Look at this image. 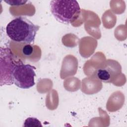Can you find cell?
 I'll return each mask as SVG.
<instances>
[{
    "label": "cell",
    "mask_w": 127,
    "mask_h": 127,
    "mask_svg": "<svg viewBox=\"0 0 127 127\" xmlns=\"http://www.w3.org/2000/svg\"><path fill=\"white\" fill-rule=\"evenodd\" d=\"M39 28V26L34 24L26 17L19 16L8 23L6 32L11 40L26 45L34 42Z\"/></svg>",
    "instance_id": "cell-1"
},
{
    "label": "cell",
    "mask_w": 127,
    "mask_h": 127,
    "mask_svg": "<svg viewBox=\"0 0 127 127\" xmlns=\"http://www.w3.org/2000/svg\"><path fill=\"white\" fill-rule=\"evenodd\" d=\"M50 10L56 19L67 24L76 19L80 13V6L76 0H54L50 1Z\"/></svg>",
    "instance_id": "cell-2"
},
{
    "label": "cell",
    "mask_w": 127,
    "mask_h": 127,
    "mask_svg": "<svg viewBox=\"0 0 127 127\" xmlns=\"http://www.w3.org/2000/svg\"><path fill=\"white\" fill-rule=\"evenodd\" d=\"M22 62L8 48H0V86L11 85L12 73L15 66Z\"/></svg>",
    "instance_id": "cell-3"
},
{
    "label": "cell",
    "mask_w": 127,
    "mask_h": 127,
    "mask_svg": "<svg viewBox=\"0 0 127 127\" xmlns=\"http://www.w3.org/2000/svg\"><path fill=\"white\" fill-rule=\"evenodd\" d=\"M35 67L21 62L14 68L11 77L13 83L19 88L28 89L33 87L35 83L34 77L36 73Z\"/></svg>",
    "instance_id": "cell-4"
},
{
    "label": "cell",
    "mask_w": 127,
    "mask_h": 127,
    "mask_svg": "<svg viewBox=\"0 0 127 127\" xmlns=\"http://www.w3.org/2000/svg\"><path fill=\"white\" fill-rule=\"evenodd\" d=\"M120 64L114 60H109L104 66L99 68L96 71V76L105 83H111L121 71Z\"/></svg>",
    "instance_id": "cell-5"
},
{
    "label": "cell",
    "mask_w": 127,
    "mask_h": 127,
    "mask_svg": "<svg viewBox=\"0 0 127 127\" xmlns=\"http://www.w3.org/2000/svg\"><path fill=\"white\" fill-rule=\"evenodd\" d=\"M23 127H42L40 121L36 118L29 117L27 118L23 124Z\"/></svg>",
    "instance_id": "cell-6"
},
{
    "label": "cell",
    "mask_w": 127,
    "mask_h": 127,
    "mask_svg": "<svg viewBox=\"0 0 127 127\" xmlns=\"http://www.w3.org/2000/svg\"><path fill=\"white\" fill-rule=\"evenodd\" d=\"M4 2L10 5H21L24 4L27 0H4Z\"/></svg>",
    "instance_id": "cell-7"
},
{
    "label": "cell",
    "mask_w": 127,
    "mask_h": 127,
    "mask_svg": "<svg viewBox=\"0 0 127 127\" xmlns=\"http://www.w3.org/2000/svg\"><path fill=\"white\" fill-rule=\"evenodd\" d=\"M33 52V48L30 44L25 45L22 48V53L25 56H30Z\"/></svg>",
    "instance_id": "cell-8"
}]
</instances>
